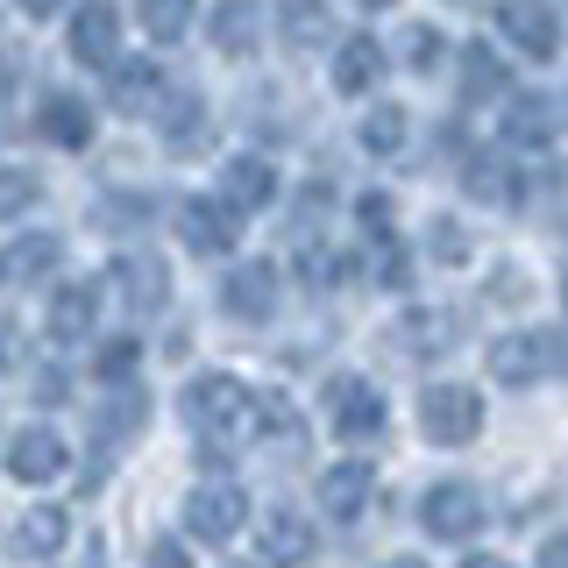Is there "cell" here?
<instances>
[{
	"label": "cell",
	"mask_w": 568,
	"mask_h": 568,
	"mask_svg": "<svg viewBox=\"0 0 568 568\" xmlns=\"http://www.w3.org/2000/svg\"><path fill=\"white\" fill-rule=\"evenodd\" d=\"M419 526L434 540H476L484 532V497H476V484H434L419 497Z\"/></svg>",
	"instance_id": "7"
},
{
	"label": "cell",
	"mask_w": 568,
	"mask_h": 568,
	"mask_svg": "<svg viewBox=\"0 0 568 568\" xmlns=\"http://www.w3.org/2000/svg\"><path fill=\"white\" fill-rule=\"evenodd\" d=\"M540 568H568V532H555V540H540Z\"/></svg>",
	"instance_id": "44"
},
{
	"label": "cell",
	"mask_w": 568,
	"mask_h": 568,
	"mask_svg": "<svg viewBox=\"0 0 568 568\" xmlns=\"http://www.w3.org/2000/svg\"><path fill=\"white\" fill-rule=\"evenodd\" d=\"M58 263H64L58 235H14L8 248H0V284H8V292H29V284H50Z\"/></svg>",
	"instance_id": "13"
},
{
	"label": "cell",
	"mask_w": 568,
	"mask_h": 568,
	"mask_svg": "<svg viewBox=\"0 0 568 568\" xmlns=\"http://www.w3.org/2000/svg\"><path fill=\"white\" fill-rule=\"evenodd\" d=\"M178 242L192 248V256H227V248L242 242V221H235V206L221 200V192H192V200H178Z\"/></svg>",
	"instance_id": "6"
},
{
	"label": "cell",
	"mask_w": 568,
	"mask_h": 568,
	"mask_svg": "<svg viewBox=\"0 0 568 568\" xmlns=\"http://www.w3.org/2000/svg\"><path fill=\"white\" fill-rule=\"evenodd\" d=\"M150 221H156V200H142V192H106V200L93 206L100 235H142Z\"/></svg>",
	"instance_id": "31"
},
{
	"label": "cell",
	"mask_w": 568,
	"mask_h": 568,
	"mask_svg": "<svg viewBox=\"0 0 568 568\" xmlns=\"http://www.w3.org/2000/svg\"><path fill=\"white\" fill-rule=\"evenodd\" d=\"M320 555V532L306 511H292V505H277L271 519H263V561L271 568H306Z\"/></svg>",
	"instance_id": "15"
},
{
	"label": "cell",
	"mask_w": 568,
	"mask_h": 568,
	"mask_svg": "<svg viewBox=\"0 0 568 568\" xmlns=\"http://www.w3.org/2000/svg\"><path fill=\"white\" fill-rule=\"evenodd\" d=\"M164 150L178 156H192V150H206V129H213V114H206V100L192 93V85H171V100H164Z\"/></svg>",
	"instance_id": "21"
},
{
	"label": "cell",
	"mask_w": 568,
	"mask_h": 568,
	"mask_svg": "<svg viewBox=\"0 0 568 568\" xmlns=\"http://www.w3.org/2000/svg\"><path fill=\"white\" fill-rule=\"evenodd\" d=\"M142 36H150V43H178V36L192 29V0H142Z\"/></svg>",
	"instance_id": "32"
},
{
	"label": "cell",
	"mask_w": 568,
	"mask_h": 568,
	"mask_svg": "<svg viewBox=\"0 0 568 568\" xmlns=\"http://www.w3.org/2000/svg\"><path fill=\"white\" fill-rule=\"evenodd\" d=\"M14 355H22V327H14V320L0 313V377L14 369Z\"/></svg>",
	"instance_id": "41"
},
{
	"label": "cell",
	"mask_w": 568,
	"mask_h": 568,
	"mask_svg": "<svg viewBox=\"0 0 568 568\" xmlns=\"http://www.w3.org/2000/svg\"><path fill=\"white\" fill-rule=\"evenodd\" d=\"M363 150L369 156H398L405 150V114L398 106H369L363 114Z\"/></svg>",
	"instance_id": "33"
},
{
	"label": "cell",
	"mask_w": 568,
	"mask_h": 568,
	"mask_svg": "<svg viewBox=\"0 0 568 568\" xmlns=\"http://www.w3.org/2000/svg\"><path fill=\"white\" fill-rule=\"evenodd\" d=\"M242 519H248V497H242L235 476H206V484L185 497V532L206 540V547H227L242 532Z\"/></svg>",
	"instance_id": "4"
},
{
	"label": "cell",
	"mask_w": 568,
	"mask_h": 568,
	"mask_svg": "<svg viewBox=\"0 0 568 568\" xmlns=\"http://www.w3.org/2000/svg\"><path fill=\"white\" fill-rule=\"evenodd\" d=\"M36 129H43L58 150H85L93 142V106L79 93H43V114H36Z\"/></svg>",
	"instance_id": "25"
},
{
	"label": "cell",
	"mask_w": 568,
	"mask_h": 568,
	"mask_svg": "<svg viewBox=\"0 0 568 568\" xmlns=\"http://www.w3.org/2000/svg\"><path fill=\"white\" fill-rule=\"evenodd\" d=\"M221 306L235 320H271L277 313V263H235L221 277Z\"/></svg>",
	"instance_id": "14"
},
{
	"label": "cell",
	"mask_w": 568,
	"mask_h": 568,
	"mask_svg": "<svg viewBox=\"0 0 568 568\" xmlns=\"http://www.w3.org/2000/svg\"><path fill=\"white\" fill-rule=\"evenodd\" d=\"M135 363H142V348L129 342V334H121V342H106V348H100V363H93V369H100V384H106V390H121V384H135Z\"/></svg>",
	"instance_id": "35"
},
{
	"label": "cell",
	"mask_w": 568,
	"mask_h": 568,
	"mask_svg": "<svg viewBox=\"0 0 568 568\" xmlns=\"http://www.w3.org/2000/svg\"><path fill=\"white\" fill-rule=\"evenodd\" d=\"M14 8H22V14H29V22H50V14H64V8H71V0H14Z\"/></svg>",
	"instance_id": "43"
},
{
	"label": "cell",
	"mask_w": 568,
	"mask_h": 568,
	"mask_svg": "<svg viewBox=\"0 0 568 568\" xmlns=\"http://www.w3.org/2000/svg\"><path fill=\"white\" fill-rule=\"evenodd\" d=\"M434 256H440V263H462V256H469V235L440 221V227H434Z\"/></svg>",
	"instance_id": "39"
},
{
	"label": "cell",
	"mask_w": 568,
	"mask_h": 568,
	"mask_svg": "<svg viewBox=\"0 0 568 568\" xmlns=\"http://www.w3.org/2000/svg\"><path fill=\"white\" fill-rule=\"evenodd\" d=\"M398 58H405V71H434V64H440V29L413 22V29L398 36Z\"/></svg>",
	"instance_id": "36"
},
{
	"label": "cell",
	"mask_w": 568,
	"mask_h": 568,
	"mask_svg": "<svg viewBox=\"0 0 568 568\" xmlns=\"http://www.w3.org/2000/svg\"><path fill=\"white\" fill-rule=\"evenodd\" d=\"M355 8H363V14H377V8H390V0H355Z\"/></svg>",
	"instance_id": "47"
},
{
	"label": "cell",
	"mask_w": 568,
	"mask_h": 568,
	"mask_svg": "<svg viewBox=\"0 0 568 568\" xmlns=\"http://www.w3.org/2000/svg\"><path fill=\"white\" fill-rule=\"evenodd\" d=\"M419 426L434 448H469L484 434V398L469 384H426L419 390Z\"/></svg>",
	"instance_id": "3"
},
{
	"label": "cell",
	"mask_w": 568,
	"mask_h": 568,
	"mask_svg": "<svg viewBox=\"0 0 568 568\" xmlns=\"http://www.w3.org/2000/svg\"><path fill=\"white\" fill-rule=\"evenodd\" d=\"M505 85H511L505 50H490V43H462V100H469V106L505 100Z\"/></svg>",
	"instance_id": "26"
},
{
	"label": "cell",
	"mask_w": 568,
	"mask_h": 568,
	"mask_svg": "<svg viewBox=\"0 0 568 568\" xmlns=\"http://www.w3.org/2000/svg\"><path fill=\"white\" fill-rule=\"evenodd\" d=\"M263 22H271V14H263L256 0H221V8L206 14V36H213L221 58H248V50L263 43Z\"/></svg>",
	"instance_id": "17"
},
{
	"label": "cell",
	"mask_w": 568,
	"mask_h": 568,
	"mask_svg": "<svg viewBox=\"0 0 568 568\" xmlns=\"http://www.w3.org/2000/svg\"><path fill=\"white\" fill-rule=\"evenodd\" d=\"M8 469L22 476V484L43 490V484H58V476L71 469V448H64L58 434H50V426H22V434L8 440Z\"/></svg>",
	"instance_id": "12"
},
{
	"label": "cell",
	"mask_w": 568,
	"mask_h": 568,
	"mask_svg": "<svg viewBox=\"0 0 568 568\" xmlns=\"http://www.w3.org/2000/svg\"><path fill=\"white\" fill-rule=\"evenodd\" d=\"M93 313H100V284L64 277L58 292H50V342H85V334H93Z\"/></svg>",
	"instance_id": "20"
},
{
	"label": "cell",
	"mask_w": 568,
	"mask_h": 568,
	"mask_svg": "<svg viewBox=\"0 0 568 568\" xmlns=\"http://www.w3.org/2000/svg\"><path fill=\"white\" fill-rule=\"evenodd\" d=\"M369 497H377V469H369L363 455H355V462H334V469L320 476V505H327L334 526H355L369 511Z\"/></svg>",
	"instance_id": "10"
},
{
	"label": "cell",
	"mask_w": 568,
	"mask_h": 568,
	"mask_svg": "<svg viewBox=\"0 0 568 568\" xmlns=\"http://www.w3.org/2000/svg\"><path fill=\"white\" fill-rule=\"evenodd\" d=\"M36 398H43V405H64V398H71V377H64L58 363H50L43 377H36Z\"/></svg>",
	"instance_id": "40"
},
{
	"label": "cell",
	"mask_w": 568,
	"mask_h": 568,
	"mask_svg": "<svg viewBox=\"0 0 568 568\" xmlns=\"http://www.w3.org/2000/svg\"><path fill=\"white\" fill-rule=\"evenodd\" d=\"M43 200V178L22 171V164H0V221H14V213H29Z\"/></svg>",
	"instance_id": "34"
},
{
	"label": "cell",
	"mask_w": 568,
	"mask_h": 568,
	"mask_svg": "<svg viewBox=\"0 0 568 568\" xmlns=\"http://www.w3.org/2000/svg\"><path fill=\"white\" fill-rule=\"evenodd\" d=\"M164 100H171V85L150 58H121L106 71V106H121V114H164Z\"/></svg>",
	"instance_id": "11"
},
{
	"label": "cell",
	"mask_w": 568,
	"mask_h": 568,
	"mask_svg": "<svg viewBox=\"0 0 568 568\" xmlns=\"http://www.w3.org/2000/svg\"><path fill=\"white\" fill-rule=\"evenodd\" d=\"M462 185L484 206H519V164H505V150H476L469 164H462Z\"/></svg>",
	"instance_id": "24"
},
{
	"label": "cell",
	"mask_w": 568,
	"mask_h": 568,
	"mask_svg": "<svg viewBox=\"0 0 568 568\" xmlns=\"http://www.w3.org/2000/svg\"><path fill=\"white\" fill-rule=\"evenodd\" d=\"M462 568H511V561H497V555H469Z\"/></svg>",
	"instance_id": "45"
},
{
	"label": "cell",
	"mask_w": 568,
	"mask_h": 568,
	"mask_svg": "<svg viewBox=\"0 0 568 568\" xmlns=\"http://www.w3.org/2000/svg\"><path fill=\"white\" fill-rule=\"evenodd\" d=\"M277 36L292 50H320L334 36V8L327 0H277Z\"/></svg>",
	"instance_id": "29"
},
{
	"label": "cell",
	"mask_w": 568,
	"mask_h": 568,
	"mask_svg": "<svg viewBox=\"0 0 568 568\" xmlns=\"http://www.w3.org/2000/svg\"><path fill=\"white\" fill-rule=\"evenodd\" d=\"M555 121H561V106L547 93H511L505 100V142L511 150H540V142L555 135Z\"/></svg>",
	"instance_id": "23"
},
{
	"label": "cell",
	"mask_w": 568,
	"mask_h": 568,
	"mask_svg": "<svg viewBox=\"0 0 568 568\" xmlns=\"http://www.w3.org/2000/svg\"><path fill=\"white\" fill-rule=\"evenodd\" d=\"M497 29H505L511 50H526V58H561V22L547 0H505L497 8Z\"/></svg>",
	"instance_id": "9"
},
{
	"label": "cell",
	"mask_w": 568,
	"mask_h": 568,
	"mask_svg": "<svg viewBox=\"0 0 568 568\" xmlns=\"http://www.w3.org/2000/svg\"><path fill=\"white\" fill-rule=\"evenodd\" d=\"M320 405H327V426L342 440H377L384 434V390L369 377H327Z\"/></svg>",
	"instance_id": "5"
},
{
	"label": "cell",
	"mask_w": 568,
	"mask_h": 568,
	"mask_svg": "<svg viewBox=\"0 0 568 568\" xmlns=\"http://www.w3.org/2000/svg\"><path fill=\"white\" fill-rule=\"evenodd\" d=\"M484 363H490V377L505 384V390H532L540 377H555V369H561V342L547 327H511V334H497V342H490Z\"/></svg>",
	"instance_id": "2"
},
{
	"label": "cell",
	"mask_w": 568,
	"mask_h": 568,
	"mask_svg": "<svg viewBox=\"0 0 568 568\" xmlns=\"http://www.w3.org/2000/svg\"><path fill=\"white\" fill-rule=\"evenodd\" d=\"M248 426L263 434V448H271V455H298V448H306V419H298V405L284 398V390H263L256 413H248Z\"/></svg>",
	"instance_id": "22"
},
{
	"label": "cell",
	"mask_w": 568,
	"mask_h": 568,
	"mask_svg": "<svg viewBox=\"0 0 568 568\" xmlns=\"http://www.w3.org/2000/svg\"><path fill=\"white\" fill-rule=\"evenodd\" d=\"M150 568H200V561H192L178 540H156V547H150Z\"/></svg>",
	"instance_id": "42"
},
{
	"label": "cell",
	"mask_w": 568,
	"mask_h": 568,
	"mask_svg": "<svg viewBox=\"0 0 568 568\" xmlns=\"http://www.w3.org/2000/svg\"><path fill=\"white\" fill-rule=\"evenodd\" d=\"M64 540H71V511L64 505H29L22 526H14V547H22L29 561H50Z\"/></svg>",
	"instance_id": "27"
},
{
	"label": "cell",
	"mask_w": 568,
	"mask_h": 568,
	"mask_svg": "<svg viewBox=\"0 0 568 568\" xmlns=\"http://www.w3.org/2000/svg\"><path fill=\"white\" fill-rule=\"evenodd\" d=\"M221 200L235 213H256L277 200V164H263V156H227L221 164Z\"/></svg>",
	"instance_id": "19"
},
{
	"label": "cell",
	"mask_w": 568,
	"mask_h": 568,
	"mask_svg": "<svg viewBox=\"0 0 568 568\" xmlns=\"http://www.w3.org/2000/svg\"><path fill=\"white\" fill-rule=\"evenodd\" d=\"M121 14L106 8V0H79L71 8V58L79 64H93V71H114L121 64Z\"/></svg>",
	"instance_id": "8"
},
{
	"label": "cell",
	"mask_w": 568,
	"mask_h": 568,
	"mask_svg": "<svg viewBox=\"0 0 568 568\" xmlns=\"http://www.w3.org/2000/svg\"><path fill=\"white\" fill-rule=\"evenodd\" d=\"M355 221H363V235H377V242H390L398 235V206H390V192H363V200H355Z\"/></svg>",
	"instance_id": "37"
},
{
	"label": "cell",
	"mask_w": 568,
	"mask_h": 568,
	"mask_svg": "<svg viewBox=\"0 0 568 568\" xmlns=\"http://www.w3.org/2000/svg\"><path fill=\"white\" fill-rule=\"evenodd\" d=\"M106 292H114L135 320H150V313L171 298V284H164V263H150V256H121L114 271H106Z\"/></svg>",
	"instance_id": "16"
},
{
	"label": "cell",
	"mask_w": 568,
	"mask_h": 568,
	"mask_svg": "<svg viewBox=\"0 0 568 568\" xmlns=\"http://www.w3.org/2000/svg\"><path fill=\"white\" fill-rule=\"evenodd\" d=\"M377 284H384V292H405V284H413V248H405L398 235L377 248Z\"/></svg>",
	"instance_id": "38"
},
{
	"label": "cell",
	"mask_w": 568,
	"mask_h": 568,
	"mask_svg": "<svg viewBox=\"0 0 568 568\" xmlns=\"http://www.w3.org/2000/svg\"><path fill=\"white\" fill-rule=\"evenodd\" d=\"M178 413H185V426L206 440V448H221V440H235L242 426H248V413H256V390H248L242 377H227V369H206V377L185 384Z\"/></svg>",
	"instance_id": "1"
},
{
	"label": "cell",
	"mask_w": 568,
	"mask_h": 568,
	"mask_svg": "<svg viewBox=\"0 0 568 568\" xmlns=\"http://www.w3.org/2000/svg\"><path fill=\"white\" fill-rule=\"evenodd\" d=\"M142 419H150V390H142V384H121V390H106V405L93 413V434L100 440H129Z\"/></svg>",
	"instance_id": "30"
},
{
	"label": "cell",
	"mask_w": 568,
	"mask_h": 568,
	"mask_svg": "<svg viewBox=\"0 0 568 568\" xmlns=\"http://www.w3.org/2000/svg\"><path fill=\"white\" fill-rule=\"evenodd\" d=\"M440 348H455V320L440 306H419L390 327V355H405V363H426V355H440Z\"/></svg>",
	"instance_id": "18"
},
{
	"label": "cell",
	"mask_w": 568,
	"mask_h": 568,
	"mask_svg": "<svg viewBox=\"0 0 568 568\" xmlns=\"http://www.w3.org/2000/svg\"><path fill=\"white\" fill-rule=\"evenodd\" d=\"M377 71H384L377 36H342V43H334V85H342V93H369Z\"/></svg>",
	"instance_id": "28"
},
{
	"label": "cell",
	"mask_w": 568,
	"mask_h": 568,
	"mask_svg": "<svg viewBox=\"0 0 568 568\" xmlns=\"http://www.w3.org/2000/svg\"><path fill=\"white\" fill-rule=\"evenodd\" d=\"M384 568H426V561H413V555H390V561H384Z\"/></svg>",
	"instance_id": "46"
}]
</instances>
